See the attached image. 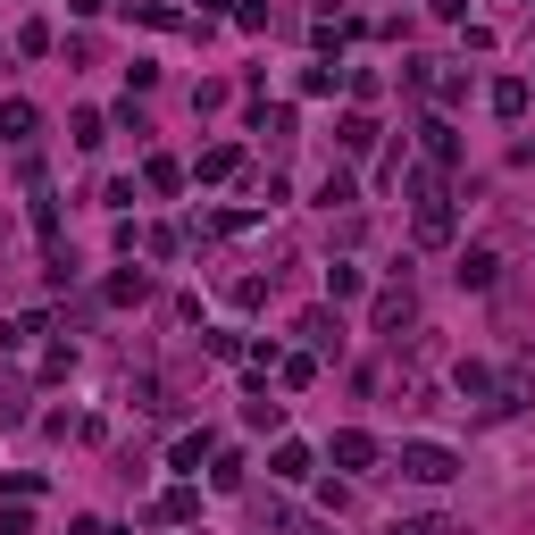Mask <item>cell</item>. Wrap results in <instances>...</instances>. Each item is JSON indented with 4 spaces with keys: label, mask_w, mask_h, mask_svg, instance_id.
Returning <instances> with one entry per match:
<instances>
[{
    "label": "cell",
    "mask_w": 535,
    "mask_h": 535,
    "mask_svg": "<svg viewBox=\"0 0 535 535\" xmlns=\"http://www.w3.org/2000/svg\"><path fill=\"white\" fill-rule=\"evenodd\" d=\"M385 535H452V527H444V519H393Z\"/></svg>",
    "instance_id": "24"
},
{
    "label": "cell",
    "mask_w": 535,
    "mask_h": 535,
    "mask_svg": "<svg viewBox=\"0 0 535 535\" xmlns=\"http://www.w3.org/2000/svg\"><path fill=\"white\" fill-rule=\"evenodd\" d=\"M427 159H460V134L444 118H427Z\"/></svg>",
    "instance_id": "15"
},
{
    "label": "cell",
    "mask_w": 535,
    "mask_h": 535,
    "mask_svg": "<svg viewBox=\"0 0 535 535\" xmlns=\"http://www.w3.org/2000/svg\"><path fill=\"white\" fill-rule=\"evenodd\" d=\"M235 168H243V151H226V143H218V151H201V184H226Z\"/></svg>",
    "instance_id": "12"
},
{
    "label": "cell",
    "mask_w": 535,
    "mask_h": 535,
    "mask_svg": "<svg viewBox=\"0 0 535 535\" xmlns=\"http://www.w3.org/2000/svg\"><path fill=\"white\" fill-rule=\"evenodd\" d=\"M318 201H327V209H343V201H360V184L343 176V168H327V184H318Z\"/></svg>",
    "instance_id": "14"
},
{
    "label": "cell",
    "mask_w": 535,
    "mask_h": 535,
    "mask_svg": "<svg viewBox=\"0 0 535 535\" xmlns=\"http://www.w3.org/2000/svg\"><path fill=\"white\" fill-rule=\"evenodd\" d=\"M335 143H343V151H352V159H360V151H377V118H360V109H352V118H343V126H335Z\"/></svg>",
    "instance_id": "7"
},
{
    "label": "cell",
    "mask_w": 535,
    "mask_h": 535,
    "mask_svg": "<svg viewBox=\"0 0 535 535\" xmlns=\"http://www.w3.org/2000/svg\"><path fill=\"white\" fill-rule=\"evenodd\" d=\"M301 335H310V343H318V352H343V327H335V318H327V310H310V318H301Z\"/></svg>",
    "instance_id": "11"
},
{
    "label": "cell",
    "mask_w": 535,
    "mask_h": 535,
    "mask_svg": "<svg viewBox=\"0 0 535 535\" xmlns=\"http://www.w3.org/2000/svg\"><path fill=\"white\" fill-rule=\"evenodd\" d=\"M410 318H418V301H410V276H402V285H385V293H377V310H368V327H377V335H402Z\"/></svg>",
    "instance_id": "3"
},
{
    "label": "cell",
    "mask_w": 535,
    "mask_h": 535,
    "mask_svg": "<svg viewBox=\"0 0 535 535\" xmlns=\"http://www.w3.org/2000/svg\"><path fill=\"white\" fill-rule=\"evenodd\" d=\"M402 477H418V485H452L460 460H452L444 444H402Z\"/></svg>",
    "instance_id": "2"
},
{
    "label": "cell",
    "mask_w": 535,
    "mask_h": 535,
    "mask_svg": "<svg viewBox=\"0 0 535 535\" xmlns=\"http://www.w3.org/2000/svg\"><path fill=\"white\" fill-rule=\"evenodd\" d=\"M335 469H377V435L343 427V435H335Z\"/></svg>",
    "instance_id": "4"
},
{
    "label": "cell",
    "mask_w": 535,
    "mask_h": 535,
    "mask_svg": "<svg viewBox=\"0 0 535 535\" xmlns=\"http://www.w3.org/2000/svg\"><path fill=\"white\" fill-rule=\"evenodd\" d=\"M260 134L268 143H293V109H260Z\"/></svg>",
    "instance_id": "22"
},
{
    "label": "cell",
    "mask_w": 535,
    "mask_h": 535,
    "mask_svg": "<svg viewBox=\"0 0 535 535\" xmlns=\"http://www.w3.org/2000/svg\"><path fill=\"white\" fill-rule=\"evenodd\" d=\"M67 9H76V17H101V9H109V0H67Z\"/></svg>",
    "instance_id": "26"
},
{
    "label": "cell",
    "mask_w": 535,
    "mask_h": 535,
    "mask_svg": "<svg viewBox=\"0 0 535 535\" xmlns=\"http://www.w3.org/2000/svg\"><path fill=\"white\" fill-rule=\"evenodd\" d=\"M76 143H84V151L109 143V118H101V109H76Z\"/></svg>",
    "instance_id": "13"
},
{
    "label": "cell",
    "mask_w": 535,
    "mask_h": 535,
    "mask_svg": "<svg viewBox=\"0 0 535 535\" xmlns=\"http://www.w3.org/2000/svg\"><path fill=\"white\" fill-rule=\"evenodd\" d=\"M452 276H460V285H477V293H485V285L502 276V260H494V251L477 243V251H460V268H452Z\"/></svg>",
    "instance_id": "6"
},
{
    "label": "cell",
    "mask_w": 535,
    "mask_h": 535,
    "mask_svg": "<svg viewBox=\"0 0 535 535\" xmlns=\"http://www.w3.org/2000/svg\"><path fill=\"white\" fill-rule=\"evenodd\" d=\"M235 26L243 34H268V0H235Z\"/></svg>",
    "instance_id": "20"
},
{
    "label": "cell",
    "mask_w": 535,
    "mask_h": 535,
    "mask_svg": "<svg viewBox=\"0 0 535 535\" xmlns=\"http://www.w3.org/2000/svg\"><path fill=\"white\" fill-rule=\"evenodd\" d=\"M17 51L42 59V51H51V26H42V17H34V26H17Z\"/></svg>",
    "instance_id": "21"
},
{
    "label": "cell",
    "mask_w": 535,
    "mask_h": 535,
    "mask_svg": "<svg viewBox=\"0 0 535 535\" xmlns=\"http://www.w3.org/2000/svg\"><path fill=\"white\" fill-rule=\"evenodd\" d=\"M143 184H151V193H176V184H184V168H176V159H151V168H143Z\"/></svg>",
    "instance_id": "18"
},
{
    "label": "cell",
    "mask_w": 535,
    "mask_h": 535,
    "mask_svg": "<svg viewBox=\"0 0 535 535\" xmlns=\"http://www.w3.org/2000/svg\"><path fill=\"white\" fill-rule=\"evenodd\" d=\"M494 118H527V76H502L494 84Z\"/></svg>",
    "instance_id": "8"
},
{
    "label": "cell",
    "mask_w": 535,
    "mask_h": 535,
    "mask_svg": "<svg viewBox=\"0 0 535 535\" xmlns=\"http://www.w3.org/2000/svg\"><path fill=\"white\" fill-rule=\"evenodd\" d=\"M193 510H201V494H193V485H176V494L159 502V519H193Z\"/></svg>",
    "instance_id": "19"
},
{
    "label": "cell",
    "mask_w": 535,
    "mask_h": 535,
    "mask_svg": "<svg viewBox=\"0 0 535 535\" xmlns=\"http://www.w3.org/2000/svg\"><path fill=\"white\" fill-rule=\"evenodd\" d=\"M410 201H418V243H427V251L460 235V218H452V201H444V184H435L427 168H418V176H410Z\"/></svg>",
    "instance_id": "1"
},
{
    "label": "cell",
    "mask_w": 535,
    "mask_h": 535,
    "mask_svg": "<svg viewBox=\"0 0 535 535\" xmlns=\"http://www.w3.org/2000/svg\"><path fill=\"white\" fill-rule=\"evenodd\" d=\"M151 293V276L143 268H126V276H109V301H143Z\"/></svg>",
    "instance_id": "17"
},
{
    "label": "cell",
    "mask_w": 535,
    "mask_h": 535,
    "mask_svg": "<svg viewBox=\"0 0 535 535\" xmlns=\"http://www.w3.org/2000/svg\"><path fill=\"white\" fill-rule=\"evenodd\" d=\"M268 469L285 477V485H301V477H310V444H276V460H268Z\"/></svg>",
    "instance_id": "10"
},
{
    "label": "cell",
    "mask_w": 535,
    "mask_h": 535,
    "mask_svg": "<svg viewBox=\"0 0 535 535\" xmlns=\"http://www.w3.org/2000/svg\"><path fill=\"white\" fill-rule=\"evenodd\" d=\"M209 485H218V494H235V485H243V460L218 452V460H209Z\"/></svg>",
    "instance_id": "16"
},
{
    "label": "cell",
    "mask_w": 535,
    "mask_h": 535,
    "mask_svg": "<svg viewBox=\"0 0 535 535\" xmlns=\"http://www.w3.org/2000/svg\"><path fill=\"white\" fill-rule=\"evenodd\" d=\"M201 460H209V435H176V452H168V469H184V477H201Z\"/></svg>",
    "instance_id": "9"
},
{
    "label": "cell",
    "mask_w": 535,
    "mask_h": 535,
    "mask_svg": "<svg viewBox=\"0 0 535 535\" xmlns=\"http://www.w3.org/2000/svg\"><path fill=\"white\" fill-rule=\"evenodd\" d=\"M0 535H34V519H26V502H17V510H0Z\"/></svg>",
    "instance_id": "25"
},
{
    "label": "cell",
    "mask_w": 535,
    "mask_h": 535,
    "mask_svg": "<svg viewBox=\"0 0 535 535\" xmlns=\"http://www.w3.org/2000/svg\"><path fill=\"white\" fill-rule=\"evenodd\" d=\"M327 293H335V301H343V293H360V268H352V260H335V268H327Z\"/></svg>",
    "instance_id": "23"
},
{
    "label": "cell",
    "mask_w": 535,
    "mask_h": 535,
    "mask_svg": "<svg viewBox=\"0 0 535 535\" xmlns=\"http://www.w3.org/2000/svg\"><path fill=\"white\" fill-rule=\"evenodd\" d=\"M34 126H42L34 101H0V143H34Z\"/></svg>",
    "instance_id": "5"
}]
</instances>
